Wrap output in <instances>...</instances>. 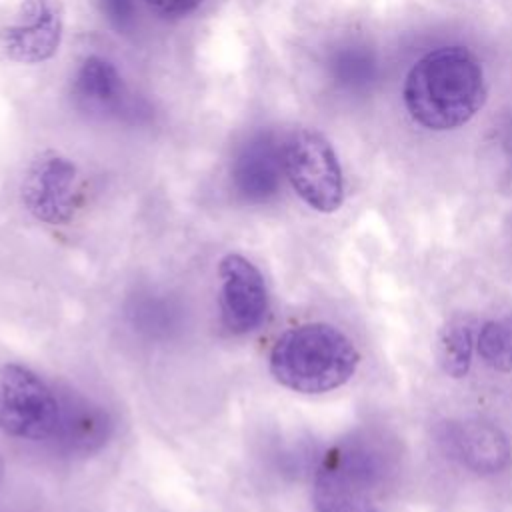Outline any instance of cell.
Segmentation results:
<instances>
[{
  "instance_id": "obj_6",
  "label": "cell",
  "mask_w": 512,
  "mask_h": 512,
  "mask_svg": "<svg viewBox=\"0 0 512 512\" xmlns=\"http://www.w3.org/2000/svg\"><path fill=\"white\" fill-rule=\"evenodd\" d=\"M22 200L46 224L68 222L80 206V176L74 162L58 152L40 154L26 170Z\"/></svg>"
},
{
  "instance_id": "obj_10",
  "label": "cell",
  "mask_w": 512,
  "mask_h": 512,
  "mask_svg": "<svg viewBox=\"0 0 512 512\" xmlns=\"http://www.w3.org/2000/svg\"><path fill=\"white\" fill-rule=\"evenodd\" d=\"M112 432L110 414L80 394H60V410L50 442L64 454L86 456L100 450Z\"/></svg>"
},
{
  "instance_id": "obj_19",
  "label": "cell",
  "mask_w": 512,
  "mask_h": 512,
  "mask_svg": "<svg viewBox=\"0 0 512 512\" xmlns=\"http://www.w3.org/2000/svg\"><path fill=\"white\" fill-rule=\"evenodd\" d=\"M502 150H504L508 162L512 164V116L502 128Z\"/></svg>"
},
{
  "instance_id": "obj_17",
  "label": "cell",
  "mask_w": 512,
  "mask_h": 512,
  "mask_svg": "<svg viewBox=\"0 0 512 512\" xmlns=\"http://www.w3.org/2000/svg\"><path fill=\"white\" fill-rule=\"evenodd\" d=\"M104 18L118 30L130 32L136 24V2L134 0H98Z\"/></svg>"
},
{
  "instance_id": "obj_8",
  "label": "cell",
  "mask_w": 512,
  "mask_h": 512,
  "mask_svg": "<svg viewBox=\"0 0 512 512\" xmlns=\"http://www.w3.org/2000/svg\"><path fill=\"white\" fill-rule=\"evenodd\" d=\"M64 16L58 0H22L14 18L2 28L4 54L18 64L50 60L62 42Z\"/></svg>"
},
{
  "instance_id": "obj_7",
  "label": "cell",
  "mask_w": 512,
  "mask_h": 512,
  "mask_svg": "<svg viewBox=\"0 0 512 512\" xmlns=\"http://www.w3.org/2000/svg\"><path fill=\"white\" fill-rule=\"evenodd\" d=\"M220 316L234 336L258 330L268 316V288L260 270L240 254H228L218 266Z\"/></svg>"
},
{
  "instance_id": "obj_1",
  "label": "cell",
  "mask_w": 512,
  "mask_h": 512,
  "mask_svg": "<svg viewBox=\"0 0 512 512\" xmlns=\"http://www.w3.org/2000/svg\"><path fill=\"white\" fill-rule=\"evenodd\" d=\"M402 96L410 118L422 128L436 132L460 128L486 102L482 62L464 46L430 50L408 70Z\"/></svg>"
},
{
  "instance_id": "obj_16",
  "label": "cell",
  "mask_w": 512,
  "mask_h": 512,
  "mask_svg": "<svg viewBox=\"0 0 512 512\" xmlns=\"http://www.w3.org/2000/svg\"><path fill=\"white\" fill-rule=\"evenodd\" d=\"M478 352L484 364L496 372L512 370V326L504 320H490L480 328Z\"/></svg>"
},
{
  "instance_id": "obj_14",
  "label": "cell",
  "mask_w": 512,
  "mask_h": 512,
  "mask_svg": "<svg viewBox=\"0 0 512 512\" xmlns=\"http://www.w3.org/2000/svg\"><path fill=\"white\" fill-rule=\"evenodd\" d=\"M326 68L332 82L346 92H366L378 78L376 54L360 42L338 44L330 52Z\"/></svg>"
},
{
  "instance_id": "obj_2",
  "label": "cell",
  "mask_w": 512,
  "mask_h": 512,
  "mask_svg": "<svg viewBox=\"0 0 512 512\" xmlns=\"http://www.w3.org/2000/svg\"><path fill=\"white\" fill-rule=\"evenodd\" d=\"M392 456L386 442L372 434H354L332 446L314 476V510L384 512V488L394 474Z\"/></svg>"
},
{
  "instance_id": "obj_12",
  "label": "cell",
  "mask_w": 512,
  "mask_h": 512,
  "mask_svg": "<svg viewBox=\"0 0 512 512\" xmlns=\"http://www.w3.org/2000/svg\"><path fill=\"white\" fill-rule=\"evenodd\" d=\"M130 328L146 340L166 342L178 336L186 324L182 302L162 290H136L124 306Z\"/></svg>"
},
{
  "instance_id": "obj_11",
  "label": "cell",
  "mask_w": 512,
  "mask_h": 512,
  "mask_svg": "<svg viewBox=\"0 0 512 512\" xmlns=\"http://www.w3.org/2000/svg\"><path fill=\"white\" fill-rule=\"evenodd\" d=\"M72 96L82 110L102 114V116H120L130 110V92L118 68L98 56H86L72 78Z\"/></svg>"
},
{
  "instance_id": "obj_4",
  "label": "cell",
  "mask_w": 512,
  "mask_h": 512,
  "mask_svg": "<svg viewBox=\"0 0 512 512\" xmlns=\"http://www.w3.org/2000/svg\"><path fill=\"white\" fill-rule=\"evenodd\" d=\"M284 174L310 208L330 214L342 206V168L332 144L320 132L298 128L284 140Z\"/></svg>"
},
{
  "instance_id": "obj_20",
  "label": "cell",
  "mask_w": 512,
  "mask_h": 512,
  "mask_svg": "<svg viewBox=\"0 0 512 512\" xmlns=\"http://www.w3.org/2000/svg\"><path fill=\"white\" fill-rule=\"evenodd\" d=\"M2 478H4V460H2V454H0V484H2Z\"/></svg>"
},
{
  "instance_id": "obj_13",
  "label": "cell",
  "mask_w": 512,
  "mask_h": 512,
  "mask_svg": "<svg viewBox=\"0 0 512 512\" xmlns=\"http://www.w3.org/2000/svg\"><path fill=\"white\" fill-rule=\"evenodd\" d=\"M454 446L466 466L476 472H496L510 458L506 436L488 422H464L454 434Z\"/></svg>"
},
{
  "instance_id": "obj_15",
  "label": "cell",
  "mask_w": 512,
  "mask_h": 512,
  "mask_svg": "<svg viewBox=\"0 0 512 512\" xmlns=\"http://www.w3.org/2000/svg\"><path fill=\"white\" fill-rule=\"evenodd\" d=\"M472 350H474L472 330L466 322L454 320L442 328L436 344V356L442 370L448 376L460 378L468 372L472 364Z\"/></svg>"
},
{
  "instance_id": "obj_5",
  "label": "cell",
  "mask_w": 512,
  "mask_h": 512,
  "mask_svg": "<svg viewBox=\"0 0 512 512\" xmlns=\"http://www.w3.org/2000/svg\"><path fill=\"white\" fill-rule=\"evenodd\" d=\"M60 394L20 364L0 366V430L20 440H50Z\"/></svg>"
},
{
  "instance_id": "obj_3",
  "label": "cell",
  "mask_w": 512,
  "mask_h": 512,
  "mask_svg": "<svg viewBox=\"0 0 512 512\" xmlns=\"http://www.w3.org/2000/svg\"><path fill=\"white\" fill-rule=\"evenodd\" d=\"M360 354L338 328L322 322L286 330L274 342L268 366L278 384L300 394H324L346 384Z\"/></svg>"
},
{
  "instance_id": "obj_18",
  "label": "cell",
  "mask_w": 512,
  "mask_h": 512,
  "mask_svg": "<svg viewBox=\"0 0 512 512\" xmlns=\"http://www.w3.org/2000/svg\"><path fill=\"white\" fill-rule=\"evenodd\" d=\"M144 2L164 18H184L204 4V0H144Z\"/></svg>"
},
{
  "instance_id": "obj_9",
  "label": "cell",
  "mask_w": 512,
  "mask_h": 512,
  "mask_svg": "<svg viewBox=\"0 0 512 512\" xmlns=\"http://www.w3.org/2000/svg\"><path fill=\"white\" fill-rule=\"evenodd\" d=\"M284 144L270 132L250 136L234 154L230 182L234 192L248 204L272 200L282 186Z\"/></svg>"
}]
</instances>
